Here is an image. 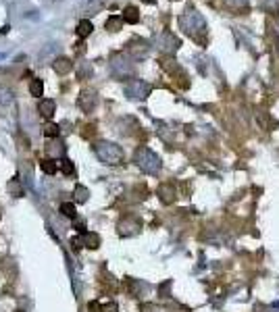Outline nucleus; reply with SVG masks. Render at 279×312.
<instances>
[{
    "label": "nucleus",
    "instance_id": "1",
    "mask_svg": "<svg viewBox=\"0 0 279 312\" xmlns=\"http://www.w3.org/2000/svg\"><path fill=\"white\" fill-rule=\"evenodd\" d=\"M133 163H135L140 169H142L144 173H148V175H159V171H161V159H159V156L152 152L150 148H140V150H135Z\"/></svg>",
    "mask_w": 279,
    "mask_h": 312
},
{
    "label": "nucleus",
    "instance_id": "2",
    "mask_svg": "<svg viewBox=\"0 0 279 312\" xmlns=\"http://www.w3.org/2000/svg\"><path fill=\"white\" fill-rule=\"evenodd\" d=\"M96 156H98L104 165H110V167L123 165V159H125L123 150L117 144H113V141H98V144H96Z\"/></svg>",
    "mask_w": 279,
    "mask_h": 312
},
{
    "label": "nucleus",
    "instance_id": "3",
    "mask_svg": "<svg viewBox=\"0 0 279 312\" xmlns=\"http://www.w3.org/2000/svg\"><path fill=\"white\" fill-rule=\"evenodd\" d=\"M179 23H181V27H184V32L190 34V36H194V38H198L200 34L206 32V21H204V17L200 15L198 11H194V9H188L184 15H181Z\"/></svg>",
    "mask_w": 279,
    "mask_h": 312
},
{
    "label": "nucleus",
    "instance_id": "4",
    "mask_svg": "<svg viewBox=\"0 0 279 312\" xmlns=\"http://www.w3.org/2000/svg\"><path fill=\"white\" fill-rule=\"evenodd\" d=\"M117 229H119V235L123 237H131L135 235L140 229H142V221H140L137 217H123L117 225Z\"/></svg>",
    "mask_w": 279,
    "mask_h": 312
},
{
    "label": "nucleus",
    "instance_id": "5",
    "mask_svg": "<svg viewBox=\"0 0 279 312\" xmlns=\"http://www.w3.org/2000/svg\"><path fill=\"white\" fill-rule=\"evenodd\" d=\"M129 98H146L150 94V86L146 81H140V79H133L127 88H125Z\"/></svg>",
    "mask_w": 279,
    "mask_h": 312
},
{
    "label": "nucleus",
    "instance_id": "6",
    "mask_svg": "<svg viewBox=\"0 0 279 312\" xmlns=\"http://www.w3.org/2000/svg\"><path fill=\"white\" fill-rule=\"evenodd\" d=\"M159 198L163 204H173L175 198H177V190L173 183H161L159 186Z\"/></svg>",
    "mask_w": 279,
    "mask_h": 312
},
{
    "label": "nucleus",
    "instance_id": "7",
    "mask_svg": "<svg viewBox=\"0 0 279 312\" xmlns=\"http://www.w3.org/2000/svg\"><path fill=\"white\" fill-rule=\"evenodd\" d=\"M159 48L165 50V52H175V50L179 48V40H177L173 34L165 32V34L159 38Z\"/></svg>",
    "mask_w": 279,
    "mask_h": 312
},
{
    "label": "nucleus",
    "instance_id": "8",
    "mask_svg": "<svg viewBox=\"0 0 279 312\" xmlns=\"http://www.w3.org/2000/svg\"><path fill=\"white\" fill-rule=\"evenodd\" d=\"M38 110H40V115L44 119H50L54 115V110H57V104H54V100H42Z\"/></svg>",
    "mask_w": 279,
    "mask_h": 312
},
{
    "label": "nucleus",
    "instance_id": "9",
    "mask_svg": "<svg viewBox=\"0 0 279 312\" xmlns=\"http://www.w3.org/2000/svg\"><path fill=\"white\" fill-rule=\"evenodd\" d=\"M7 192H9L11 196H15V198H21V196H23V183H21L19 179H11V181L7 183Z\"/></svg>",
    "mask_w": 279,
    "mask_h": 312
},
{
    "label": "nucleus",
    "instance_id": "10",
    "mask_svg": "<svg viewBox=\"0 0 279 312\" xmlns=\"http://www.w3.org/2000/svg\"><path fill=\"white\" fill-rule=\"evenodd\" d=\"M40 169L44 171L46 175H54L59 171V165H57V161H52V159H46V161H42L40 163Z\"/></svg>",
    "mask_w": 279,
    "mask_h": 312
},
{
    "label": "nucleus",
    "instance_id": "11",
    "mask_svg": "<svg viewBox=\"0 0 279 312\" xmlns=\"http://www.w3.org/2000/svg\"><path fill=\"white\" fill-rule=\"evenodd\" d=\"M83 242H86V248L96 250V248L100 246V237L96 235V233H83Z\"/></svg>",
    "mask_w": 279,
    "mask_h": 312
},
{
    "label": "nucleus",
    "instance_id": "12",
    "mask_svg": "<svg viewBox=\"0 0 279 312\" xmlns=\"http://www.w3.org/2000/svg\"><path fill=\"white\" fill-rule=\"evenodd\" d=\"M140 15H137V9L135 7H127L123 13V21H127V23H137Z\"/></svg>",
    "mask_w": 279,
    "mask_h": 312
},
{
    "label": "nucleus",
    "instance_id": "13",
    "mask_svg": "<svg viewBox=\"0 0 279 312\" xmlns=\"http://www.w3.org/2000/svg\"><path fill=\"white\" fill-rule=\"evenodd\" d=\"M73 196H75V200H77L79 204H83V202H88L90 190H88V188H83V186H77V188H75V192H73Z\"/></svg>",
    "mask_w": 279,
    "mask_h": 312
},
{
    "label": "nucleus",
    "instance_id": "14",
    "mask_svg": "<svg viewBox=\"0 0 279 312\" xmlns=\"http://www.w3.org/2000/svg\"><path fill=\"white\" fill-rule=\"evenodd\" d=\"M61 212H63L67 219H75V215H77V210H75V204H73V202H63V204H61Z\"/></svg>",
    "mask_w": 279,
    "mask_h": 312
},
{
    "label": "nucleus",
    "instance_id": "15",
    "mask_svg": "<svg viewBox=\"0 0 279 312\" xmlns=\"http://www.w3.org/2000/svg\"><path fill=\"white\" fill-rule=\"evenodd\" d=\"M71 67H73L71 61H67V59H61V61L54 63V71H59V73H69Z\"/></svg>",
    "mask_w": 279,
    "mask_h": 312
},
{
    "label": "nucleus",
    "instance_id": "16",
    "mask_svg": "<svg viewBox=\"0 0 279 312\" xmlns=\"http://www.w3.org/2000/svg\"><path fill=\"white\" fill-rule=\"evenodd\" d=\"M30 92H32V96H42V92H44V83H42L40 79H34L32 81V86H30Z\"/></svg>",
    "mask_w": 279,
    "mask_h": 312
},
{
    "label": "nucleus",
    "instance_id": "17",
    "mask_svg": "<svg viewBox=\"0 0 279 312\" xmlns=\"http://www.w3.org/2000/svg\"><path fill=\"white\" fill-rule=\"evenodd\" d=\"M260 7L269 13H275L279 9V0H260Z\"/></svg>",
    "mask_w": 279,
    "mask_h": 312
},
{
    "label": "nucleus",
    "instance_id": "18",
    "mask_svg": "<svg viewBox=\"0 0 279 312\" xmlns=\"http://www.w3.org/2000/svg\"><path fill=\"white\" fill-rule=\"evenodd\" d=\"M61 171L69 177V175H73V171H75V167H73V163L71 161H69V159H65L63 163H61Z\"/></svg>",
    "mask_w": 279,
    "mask_h": 312
},
{
    "label": "nucleus",
    "instance_id": "19",
    "mask_svg": "<svg viewBox=\"0 0 279 312\" xmlns=\"http://www.w3.org/2000/svg\"><path fill=\"white\" fill-rule=\"evenodd\" d=\"M63 150H65V148H63L61 141H57V144H50V146H48V154H50V156H61Z\"/></svg>",
    "mask_w": 279,
    "mask_h": 312
},
{
    "label": "nucleus",
    "instance_id": "20",
    "mask_svg": "<svg viewBox=\"0 0 279 312\" xmlns=\"http://www.w3.org/2000/svg\"><path fill=\"white\" fill-rule=\"evenodd\" d=\"M90 32H92V23H90V21H81V23H79V32H77V34L83 38V36H88Z\"/></svg>",
    "mask_w": 279,
    "mask_h": 312
},
{
    "label": "nucleus",
    "instance_id": "21",
    "mask_svg": "<svg viewBox=\"0 0 279 312\" xmlns=\"http://www.w3.org/2000/svg\"><path fill=\"white\" fill-rule=\"evenodd\" d=\"M83 246H86V242H83V235L71 237V248H73V250H81Z\"/></svg>",
    "mask_w": 279,
    "mask_h": 312
},
{
    "label": "nucleus",
    "instance_id": "22",
    "mask_svg": "<svg viewBox=\"0 0 279 312\" xmlns=\"http://www.w3.org/2000/svg\"><path fill=\"white\" fill-rule=\"evenodd\" d=\"M44 133H46L48 137H57V135H59V127H57V125H46Z\"/></svg>",
    "mask_w": 279,
    "mask_h": 312
},
{
    "label": "nucleus",
    "instance_id": "23",
    "mask_svg": "<svg viewBox=\"0 0 279 312\" xmlns=\"http://www.w3.org/2000/svg\"><path fill=\"white\" fill-rule=\"evenodd\" d=\"M100 312H119V306L115 302H108V304L100 306Z\"/></svg>",
    "mask_w": 279,
    "mask_h": 312
},
{
    "label": "nucleus",
    "instance_id": "24",
    "mask_svg": "<svg viewBox=\"0 0 279 312\" xmlns=\"http://www.w3.org/2000/svg\"><path fill=\"white\" fill-rule=\"evenodd\" d=\"M225 3L229 7H233V9H240V7H246L248 5V0H225Z\"/></svg>",
    "mask_w": 279,
    "mask_h": 312
},
{
    "label": "nucleus",
    "instance_id": "25",
    "mask_svg": "<svg viewBox=\"0 0 279 312\" xmlns=\"http://www.w3.org/2000/svg\"><path fill=\"white\" fill-rule=\"evenodd\" d=\"M123 19H117V17H113L108 21V30H113V32H117V27H119V23H121Z\"/></svg>",
    "mask_w": 279,
    "mask_h": 312
},
{
    "label": "nucleus",
    "instance_id": "26",
    "mask_svg": "<svg viewBox=\"0 0 279 312\" xmlns=\"http://www.w3.org/2000/svg\"><path fill=\"white\" fill-rule=\"evenodd\" d=\"M140 312H157V306L155 304H144L142 308H140Z\"/></svg>",
    "mask_w": 279,
    "mask_h": 312
},
{
    "label": "nucleus",
    "instance_id": "27",
    "mask_svg": "<svg viewBox=\"0 0 279 312\" xmlns=\"http://www.w3.org/2000/svg\"><path fill=\"white\" fill-rule=\"evenodd\" d=\"M144 3H155V0H144Z\"/></svg>",
    "mask_w": 279,
    "mask_h": 312
},
{
    "label": "nucleus",
    "instance_id": "28",
    "mask_svg": "<svg viewBox=\"0 0 279 312\" xmlns=\"http://www.w3.org/2000/svg\"><path fill=\"white\" fill-rule=\"evenodd\" d=\"M15 312H23V310H15Z\"/></svg>",
    "mask_w": 279,
    "mask_h": 312
}]
</instances>
